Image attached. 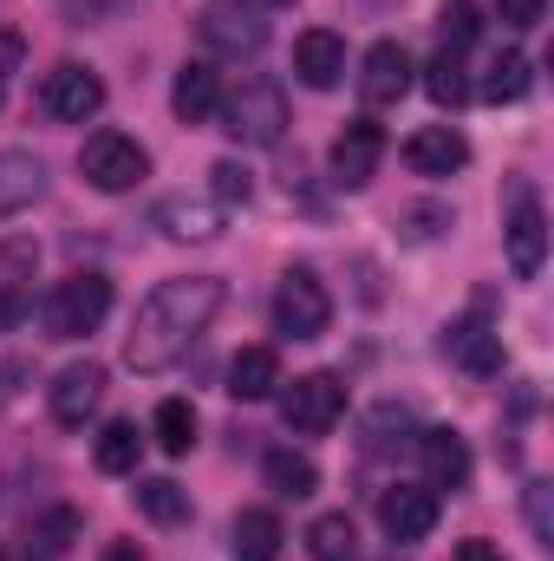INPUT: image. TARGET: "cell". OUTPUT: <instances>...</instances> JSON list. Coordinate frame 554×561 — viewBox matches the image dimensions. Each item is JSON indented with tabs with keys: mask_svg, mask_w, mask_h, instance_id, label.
Segmentation results:
<instances>
[{
	"mask_svg": "<svg viewBox=\"0 0 554 561\" xmlns=\"http://www.w3.org/2000/svg\"><path fill=\"white\" fill-rule=\"evenodd\" d=\"M222 313V280L216 275H176V280H157L143 294L138 320H131V340H125V359L131 373H170L203 333L209 320Z\"/></svg>",
	"mask_w": 554,
	"mask_h": 561,
	"instance_id": "1",
	"label": "cell"
},
{
	"mask_svg": "<svg viewBox=\"0 0 554 561\" xmlns=\"http://www.w3.org/2000/svg\"><path fill=\"white\" fill-rule=\"evenodd\" d=\"M105 313H112V280L92 275V268L53 280L46 300H39V327H46L53 340H85V333L105 327Z\"/></svg>",
	"mask_w": 554,
	"mask_h": 561,
	"instance_id": "2",
	"label": "cell"
},
{
	"mask_svg": "<svg viewBox=\"0 0 554 561\" xmlns=\"http://www.w3.org/2000/svg\"><path fill=\"white\" fill-rule=\"evenodd\" d=\"M196 33L216 59H255L268 46V13H262V0H203Z\"/></svg>",
	"mask_w": 554,
	"mask_h": 561,
	"instance_id": "3",
	"label": "cell"
},
{
	"mask_svg": "<svg viewBox=\"0 0 554 561\" xmlns=\"http://www.w3.org/2000/svg\"><path fill=\"white\" fill-rule=\"evenodd\" d=\"M216 118H222V131L235 144L268 150V144H280V131H287V92H280L275 79H242V92L222 99Z\"/></svg>",
	"mask_w": 554,
	"mask_h": 561,
	"instance_id": "4",
	"label": "cell"
},
{
	"mask_svg": "<svg viewBox=\"0 0 554 561\" xmlns=\"http://www.w3.org/2000/svg\"><path fill=\"white\" fill-rule=\"evenodd\" d=\"M79 170H85L92 190L125 196V190H138L143 176H150V150L138 138H125V131H92L85 150H79Z\"/></svg>",
	"mask_w": 554,
	"mask_h": 561,
	"instance_id": "5",
	"label": "cell"
},
{
	"mask_svg": "<svg viewBox=\"0 0 554 561\" xmlns=\"http://www.w3.org/2000/svg\"><path fill=\"white\" fill-rule=\"evenodd\" d=\"M333 320V294L313 268H287L275 287V333L280 340H320Z\"/></svg>",
	"mask_w": 554,
	"mask_h": 561,
	"instance_id": "6",
	"label": "cell"
},
{
	"mask_svg": "<svg viewBox=\"0 0 554 561\" xmlns=\"http://www.w3.org/2000/svg\"><path fill=\"white\" fill-rule=\"evenodd\" d=\"M39 112H46L53 125H85V118L105 112V79H99L92 66H79V59H59V66L39 79Z\"/></svg>",
	"mask_w": 554,
	"mask_h": 561,
	"instance_id": "7",
	"label": "cell"
},
{
	"mask_svg": "<svg viewBox=\"0 0 554 561\" xmlns=\"http://www.w3.org/2000/svg\"><path fill=\"white\" fill-rule=\"evenodd\" d=\"M339 419H346V386L333 373H307V379H293L280 392V424L300 431V437H320V431H333Z\"/></svg>",
	"mask_w": 554,
	"mask_h": 561,
	"instance_id": "8",
	"label": "cell"
},
{
	"mask_svg": "<svg viewBox=\"0 0 554 561\" xmlns=\"http://www.w3.org/2000/svg\"><path fill=\"white\" fill-rule=\"evenodd\" d=\"M503 242H509V268H516V275L522 280L542 275V262H549V216H542V203H535L529 183H516V196H509Z\"/></svg>",
	"mask_w": 554,
	"mask_h": 561,
	"instance_id": "9",
	"label": "cell"
},
{
	"mask_svg": "<svg viewBox=\"0 0 554 561\" xmlns=\"http://www.w3.org/2000/svg\"><path fill=\"white\" fill-rule=\"evenodd\" d=\"M33 275H39V242L33 236H0V327H20L26 320Z\"/></svg>",
	"mask_w": 554,
	"mask_h": 561,
	"instance_id": "10",
	"label": "cell"
},
{
	"mask_svg": "<svg viewBox=\"0 0 554 561\" xmlns=\"http://www.w3.org/2000/svg\"><path fill=\"white\" fill-rule=\"evenodd\" d=\"M443 359L463 366L470 379H496L503 373V333L489 320H476V313L470 320H450L443 327Z\"/></svg>",
	"mask_w": 554,
	"mask_h": 561,
	"instance_id": "11",
	"label": "cell"
},
{
	"mask_svg": "<svg viewBox=\"0 0 554 561\" xmlns=\"http://www.w3.org/2000/svg\"><path fill=\"white\" fill-rule=\"evenodd\" d=\"M379 157H385V131L372 118H353L339 138H333V183L339 190H366L379 176Z\"/></svg>",
	"mask_w": 554,
	"mask_h": 561,
	"instance_id": "12",
	"label": "cell"
},
{
	"mask_svg": "<svg viewBox=\"0 0 554 561\" xmlns=\"http://www.w3.org/2000/svg\"><path fill=\"white\" fill-rule=\"evenodd\" d=\"M379 523H385V536L392 542H424L430 529H437V490H424V483H399V490H385L379 496Z\"/></svg>",
	"mask_w": 554,
	"mask_h": 561,
	"instance_id": "13",
	"label": "cell"
},
{
	"mask_svg": "<svg viewBox=\"0 0 554 561\" xmlns=\"http://www.w3.org/2000/svg\"><path fill=\"white\" fill-rule=\"evenodd\" d=\"M412 92V53L399 39H379L366 59H359V99L366 105H399Z\"/></svg>",
	"mask_w": 554,
	"mask_h": 561,
	"instance_id": "14",
	"label": "cell"
},
{
	"mask_svg": "<svg viewBox=\"0 0 554 561\" xmlns=\"http://www.w3.org/2000/svg\"><path fill=\"white\" fill-rule=\"evenodd\" d=\"M417 463H424V490H463L470 483V444L457 431H417Z\"/></svg>",
	"mask_w": 554,
	"mask_h": 561,
	"instance_id": "15",
	"label": "cell"
},
{
	"mask_svg": "<svg viewBox=\"0 0 554 561\" xmlns=\"http://www.w3.org/2000/svg\"><path fill=\"white\" fill-rule=\"evenodd\" d=\"M99 399H105V366H92V359H85V366H66V373L53 379V392H46L53 419L72 424V431L99 412Z\"/></svg>",
	"mask_w": 554,
	"mask_h": 561,
	"instance_id": "16",
	"label": "cell"
},
{
	"mask_svg": "<svg viewBox=\"0 0 554 561\" xmlns=\"http://www.w3.org/2000/svg\"><path fill=\"white\" fill-rule=\"evenodd\" d=\"M293 72H300V85L333 92V85L346 79V39H339V33H326V26L300 33V39H293Z\"/></svg>",
	"mask_w": 554,
	"mask_h": 561,
	"instance_id": "17",
	"label": "cell"
},
{
	"mask_svg": "<svg viewBox=\"0 0 554 561\" xmlns=\"http://www.w3.org/2000/svg\"><path fill=\"white\" fill-rule=\"evenodd\" d=\"M405 163H412L417 176H457L470 163V144H463V131H450V125H424L405 144Z\"/></svg>",
	"mask_w": 554,
	"mask_h": 561,
	"instance_id": "18",
	"label": "cell"
},
{
	"mask_svg": "<svg viewBox=\"0 0 554 561\" xmlns=\"http://www.w3.org/2000/svg\"><path fill=\"white\" fill-rule=\"evenodd\" d=\"M170 105H176V118H183V125H209V118L222 112V72H216L209 59L183 66V72H176V92H170Z\"/></svg>",
	"mask_w": 554,
	"mask_h": 561,
	"instance_id": "19",
	"label": "cell"
},
{
	"mask_svg": "<svg viewBox=\"0 0 554 561\" xmlns=\"http://www.w3.org/2000/svg\"><path fill=\"white\" fill-rule=\"evenodd\" d=\"M46 196V163L33 150H0V216H20Z\"/></svg>",
	"mask_w": 554,
	"mask_h": 561,
	"instance_id": "20",
	"label": "cell"
},
{
	"mask_svg": "<svg viewBox=\"0 0 554 561\" xmlns=\"http://www.w3.org/2000/svg\"><path fill=\"white\" fill-rule=\"evenodd\" d=\"M275 386H280L275 346H242V353L229 359V399H242V405H262V399H275Z\"/></svg>",
	"mask_w": 554,
	"mask_h": 561,
	"instance_id": "21",
	"label": "cell"
},
{
	"mask_svg": "<svg viewBox=\"0 0 554 561\" xmlns=\"http://www.w3.org/2000/svg\"><path fill=\"white\" fill-rule=\"evenodd\" d=\"M262 477H268V490L287 496V503H300V496L320 490V463H313L307 450H268V457H262Z\"/></svg>",
	"mask_w": 554,
	"mask_h": 561,
	"instance_id": "22",
	"label": "cell"
},
{
	"mask_svg": "<svg viewBox=\"0 0 554 561\" xmlns=\"http://www.w3.org/2000/svg\"><path fill=\"white\" fill-rule=\"evenodd\" d=\"M138 450H143L138 424H131V419H112L105 431H99V444H92V463H99L105 477H131V470H138Z\"/></svg>",
	"mask_w": 554,
	"mask_h": 561,
	"instance_id": "23",
	"label": "cell"
},
{
	"mask_svg": "<svg viewBox=\"0 0 554 561\" xmlns=\"http://www.w3.org/2000/svg\"><path fill=\"white\" fill-rule=\"evenodd\" d=\"M131 503H138V510L150 516V523H163V529L189 523V490H183V483H170V477H138Z\"/></svg>",
	"mask_w": 554,
	"mask_h": 561,
	"instance_id": "24",
	"label": "cell"
},
{
	"mask_svg": "<svg viewBox=\"0 0 554 561\" xmlns=\"http://www.w3.org/2000/svg\"><path fill=\"white\" fill-rule=\"evenodd\" d=\"M280 516L275 510H242L235 516V561H275L280 556Z\"/></svg>",
	"mask_w": 554,
	"mask_h": 561,
	"instance_id": "25",
	"label": "cell"
},
{
	"mask_svg": "<svg viewBox=\"0 0 554 561\" xmlns=\"http://www.w3.org/2000/svg\"><path fill=\"white\" fill-rule=\"evenodd\" d=\"M529 85H535V66H529L522 53H496L489 72H483V99H489V105H516Z\"/></svg>",
	"mask_w": 554,
	"mask_h": 561,
	"instance_id": "26",
	"label": "cell"
},
{
	"mask_svg": "<svg viewBox=\"0 0 554 561\" xmlns=\"http://www.w3.org/2000/svg\"><path fill=\"white\" fill-rule=\"evenodd\" d=\"M307 556L313 561H359V536H353V516H313L307 529Z\"/></svg>",
	"mask_w": 554,
	"mask_h": 561,
	"instance_id": "27",
	"label": "cell"
},
{
	"mask_svg": "<svg viewBox=\"0 0 554 561\" xmlns=\"http://www.w3.org/2000/svg\"><path fill=\"white\" fill-rule=\"evenodd\" d=\"M72 542H79V510H53L46 523L26 529V561H59Z\"/></svg>",
	"mask_w": 554,
	"mask_h": 561,
	"instance_id": "28",
	"label": "cell"
},
{
	"mask_svg": "<svg viewBox=\"0 0 554 561\" xmlns=\"http://www.w3.org/2000/svg\"><path fill=\"white\" fill-rule=\"evenodd\" d=\"M157 222H163V236H176V242H209V236H216V216H209L203 203H183V196L157 203Z\"/></svg>",
	"mask_w": 554,
	"mask_h": 561,
	"instance_id": "29",
	"label": "cell"
},
{
	"mask_svg": "<svg viewBox=\"0 0 554 561\" xmlns=\"http://www.w3.org/2000/svg\"><path fill=\"white\" fill-rule=\"evenodd\" d=\"M150 431H157V444H163L170 457H183V450L196 444V405H189V399H163L157 419H150Z\"/></svg>",
	"mask_w": 554,
	"mask_h": 561,
	"instance_id": "30",
	"label": "cell"
},
{
	"mask_svg": "<svg viewBox=\"0 0 554 561\" xmlns=\"http://www.w3.org/2000/svg\"><path fill=\"white\" fill-rule=\"evenodd\" d=\"M424 92L443 105V112H457L463 99H470V79H463V59L457 53H437L430 66H424Z\"/></svg>",
	"mask_w": 554,
	"mask_h": 561,
	"instance_id": "31",
	"label": "cell"
},
{
	"mask_svg": "<svg viewBox=\"0 0 554 561\" xmlns=\"http://www.w3.org/2000/svg\"><path fill=\"white\" fill-rule=\"evenodd\" d=\"M405 431H412V412H405V405H392V399H385V405H379V412H372V419H366V450H392V444H399V437H405Z\"/></svg>",
	"mask_w": 554,
	"mask_h": 561,
	"instance_id": "32",
	"label": "cell"
},
{
	"mask_svg": "<svg viewBox=\"0 0 554 561\" xmlns=\"http://www.w3.org/2000/svg\"><path fill=\"white\" fill-rule=\"evenodd\" d=\"M476 33H483V13H476L470 0H450V7H443V53H463Z\"/></svg>",
	"mask_w": 554,
	"mask_h": 561,
	"instance_id": "33",
	"label": "cell"
},
{
	"mask_svg": "<svg viewBox=\"0 0 554 561\" xmlns=\"http://www.w3.org/2000/svg\"><path fill=\"white\" fill-rule=\"evenodd\" d=\"M522 510H529L535 542H542V549H554V483H529V490H522Z\"/></svg>",
	"mask_w": 554,
	"mask_h": 561,
	"instance_id": "34",
	"label": "cell"
},
{
	"mask_svg": "<svg viewBox=\"0 0 554 561\" xmlns=\"http://www.w3.org/2000/svg\"><path fill=\"white\" fill-rule=\"evenodd\" d=\"M209 176H216V183H209V190H216V196H222V203H249V170H242V163H235V157H222V163H216V170H209Z\"/></svg>",
	"mask_w": 554,
	"mask_h": 561,
	"instance_id": "35",
	"label": "cell"
},
{
	"mask_svg": "<svg viewBox=\"0 0 554 561\" xmlns=\"http://www.w3.org/2000/svg\"><path fill=\"white\" fill-rule=\"evenodd\" d=\"M496 13H503V26H516V33H535V26L549 20V0H496Z\"/></svg>",
	"mask_w": 554,
	"mask_h": 561,
	"instance_id": "36",
	"label": "cell"
},
{
	"mask_svg": "<svg viewBox=\"0 0 554 561\" xmlns=\"http://www.w3.org/2000/svg\"><path fill=\"white\" fill-rule=\"evenodd\" d=\"M20 59H26L20 26H0V99H7V85H13V72H20Z\"/></svg>",
	"mask_w": 554,
	"mask_h": 561,
	"instance_id": "37",
	"label": "cell"
},
{
	"mask_svg": "<svg viewBox=\"0 0 554 561\" xmlns=\"http://www.w3.org/2000/svg\"><path fill=\"white\" fill-rule=\"evenodd\" d=\"M457 561H503V549H496V542H463Z\"/></svg>",
	"mask_w": 554,
	"mask_h": 561,
	"instance_id": "38",
	"label": "cell"
},
{
	"mask_svg": "<svg viewBox=\"0 0 554 561\" xmlns=\"http://www.w3.org/2000/svg\"><path fill=\"white\" fill-rule=\"evenodd\" d=\"M105 561H143V556H138V542H112V549H105Z\"/></svg>",
	"mask_w": 554,
	"mask_h": 561,
	"instance_id": "39",
	"label": "cell"
},
{
	"mask_svg": "<svg viewBox=\"0 0 554 561\" xmlns=\"http://www.w3.org/2000/svg\"><path fill=\"white\" fill-rule=\"evenodd\" d=\"M0 379H13V366H0ZM0 399H7V386H0Z\"/></svg>",
	"mask_w": 554,
	"mask_h": 561,
	"instance_id": "40",
	"label": "cell"
},
{
	"mask_svg": "<svg viewBox=\"0 0 554 561\" xmlns=\"http://www.w3.org/2000/svg\"><path fill=\"white\" fill-rule=\"evenodd\" d=\"M268 7H293V0H268Z\"/></svg>",
	"mask_w": 554,
	"mask_h": 561,
	"instance_id": "41",
	"label": "cell"
}]
</instances>
